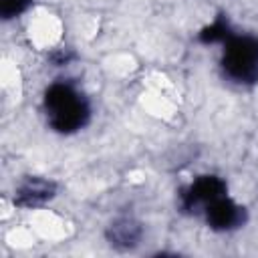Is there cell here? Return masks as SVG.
I'll use <instances>...</instances> for the list:
<instances>
[{
	"label": "cell",
	"instance_id": "obj_1",
	"mask_svg": "<svg viewBox=\"0 0 258 258\" xmlns=\"http://www.w3.org/2000/svg\"><path fill=\"white\" fill-rule=\"evenodd\" d=\"M44 115L48 125L58 133L79 131L89 119V105L77 87L64 81L50 83L44 99Z\"/></svg>",
	"mask_w": 258,
	"mask_h": 258
},
{
	"label": "cell",
	"instance_id": "obj_2",
	"mask_svg": "<svg viewBox=\"0 0 258 258\" xmlns=\"http://www.w3.org/2000/svg\"><path fill=\"white\" fill-rule=\"evenodd\" d=\"M224 75L238 85H252L258 81V36L230 34L224 40L222 56Z\"/></svg>",
	"mask_w": 258,
	"mask_h": 258
},
{
	"label": "cell",
	"instance_id": "obj_3",
	"mask_svg": "<svg viewBox=\"0 0 258 258\" xmlns=\"http://www.w3.org/2000/svg\"><path fill=\"white\" fill-rule=\"evenodd\" d=\"M202 212L210 228L218 232H230L234 228H240L244 222V208L238 206L234 200H230L226 194L210 202Z\"/></svg>",
	"mask_w": 258,
	"mask_h": 258
},
{
	"label": "cell",
	"instance_id": "obj_4",
	"mask_svg": "<svg viewBox=\"0 0 258 258\" xmlns=\"http://www.w3.org/2000/svg\"><path fill=\"white\" fill-rule=\"evenodd\" d=\"M226 194V183L224 179L216 177V175H202L198 177L185 191H183V206L187 210L191 208H206L210 202H214L216 198Z\"/></svg>",
	"mask_w": 258,
	"mask_h": 258
},
{
	"label": "cell",
	"instance_id": "obj_5",
	"mask_svg": "<svg viewBox=\"0 0 258 258\" xmlns=\"http://www.w3.org/2000/svg\"><path fill=\"white\" fill-rule=\"evenodd\" d=\"M54 196V183L42 177H28L22 181L16 189L14 204L26 206V208H36L44 202H48Z\"/></svg>",
	"mask_w": 258,
	"mask_h": 258
},
{
	"label": "cell",
	"instance_id": "obj_6",
	"mask_svg": "<svg viewBox=\"0 0 258 258\" xmlns=\"http://www.w3.org/2000/svg\"><path fill=\"white\" fill-rule=\"evenodd\" d=\"M139 238H141V226L131 218H121V220L113 222L109 228V240L115 246L131 248V246L139 244Z\"/></svg>",
	"mask_w": 258,
	"mask_h": 258
},
{
	"label": "cell",
	"instance_id": "obj_7",
	"mask_svg": "<svg viewBox=\"0 0 258 258\" xmlns=\"http://www.w3.org/2000/svg\"><path fill=\"white\" fill-rule=\"evenodd\" d=\"M32 0H0V12L4 20L16 18L20 14H24L30 8Z\"/></svg>",
	"mask_w": 258,
	"mask_h": 258
}]
</instances>
